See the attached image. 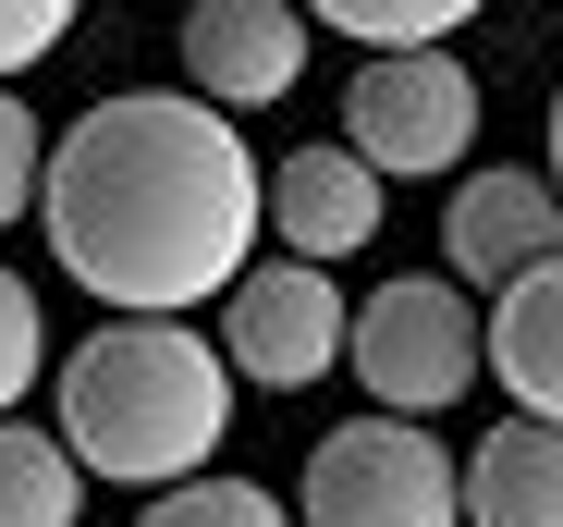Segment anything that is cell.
Segmentation results:
<instances>
[{
  "label": "cell",
  "mask_w": 563,
  "mask_h": 527,
  "mask_svg": "<svg viewBox=\"0 0 563 527\" xmlns=\"http://www.w3.org/2000/svg\"><path fill=\"white\" fill-rule=\"evenodd\" d=\"M37 233L62 257V283L99 295L111 319H184L257 271L269 185H257L245 123H221L184 86H123V99L62 123Z\"/></svg>",
  "instance_id": "obj_1"
},
{
  "label": "cell",
  "mask_w": 563,
  "mask_h": 527,
  "mask_svg": "<svg viewBox=\"0 0 563 527\" xmlns=\"http://www.w3.org/2000/svg\"><path fill=\"white\" fill-rule=\"evenodd\" d=\"M221 429H233V369L184 319H99L62 356V454L86 479L159 503L184 479H221Z\"/></svg>",
  "instance_id": "obj_2"
},
{
  "label": "cell",
  "mask_w": 563,
  "mask_h": 527,
  "mask_svg": "<svg viewBox=\"0 0 563 527\" xmlns=\"http://www.w3.org/2000/svg\"><path fill=\"white\" fill-rule=\"evenodd\" d=\"M355 393L380 405V417H441V405H465L478 393V369H490V319L465 307L441 271H405V283H380L355 307Z\"/></svg>",
  "instance_id": "obj_3"
},
{
  "label": "cell",
  "mask_w": 563,
  "mask_h": 527,
  "mask_svg": "<svg viewBox=\"0 0 563 527\" xmlns=\"http://www.w3.org/2000/svg\"><path fill=\"white\" fill-rule=\"evenodd\" d=\"M453 515H465V479L417 417L331 429L295 479V527H453Z\"/></svg>",
  "instance_id": "obj_4"
},
{
  "label": "cell",
  "mask_w": 563,
  "mask_h": 527,
  "mask_svg": "<svg viewBox=\"0 0 563 527\" xmlns=\"http://www.w3.org/2000/svg\"><path fill=\"white\" fill-rule=\"evenodd\" d=\"M343 147L380 172V185H429L478 147V74L453 50H405V62H355L343 86Z\"/></svg>",
  "instance_id": "obj_5"
},
{
  "label": "cell",
  "mask_w": 563,
  "mask_h": 527,
  "mask_svg": "<svg viewBox=\"0 0 563 527\" xmlns=\"http://www.w3.org/2000/svg\"><path fill=\"white\" fill-rule=\"evenodd\" d=\"M343 343H355V307H343L331 271H307V257H257V271L221 295V369H233V393L245 381L257 393H307V381L343 369Z\"/></svg>",
  "instance_id": "obj_6"
},
{
  "label": "cell",
  "mask_w": 563,
  "mask_h": 527,
  "mask_svg": "<svg viewBox=\"0 0 563 527\" xmlns=\"http://www.w3.org/2000/svg\"><path fill=\"white\" fill-rule=\"evenodd\" d=\"M563 257V197L551 172H465L441 209V283L453 295H515L527 271Z\"/></svg>",
  "instance_id": "obj_7"
},
{
  "label": "cell",
  "mask_w": 563,
  "mask_h": 527,
  "mask_svg": "<svg viewBox=\"0 0 563 527\" xmlns=\"http://www.w3.org/2000/svg\"><path fill=\"white\" fill-rule=\"evenodd\" d=\"M295 74H307V13L295 0H197L184 13V99H209L221 123L295 99Z\"/></svg>",
  "instance_id": "obj_8"
},
{
  "label": "cell",
  "mask_w": 563,
  "mask_h": 527,
  "mask_svg": "<svg viewBox=\"0 0 563 527\" xmlns=\"http://www.w3.org/2000/svg\"><path fill=\"white\" fill-rule=\"evenodd\" d=\"M380 221H393V185H380L343 135H307V147L269 160V233H282V257L331 271V257L380 245Z\"/></svg>",
  "instance_id": "obj_9"
},
{
  "label": "cell",
  "mask_w": 563,
  "mask_h": 527,
  "mask_svg": "<svg viewBox=\"0 0 563 527\" xmlns=\"http://www.w3.org/2000/svg\"><path fill=\"white\" fill-rule=\"evenodd\" d=\"M465 527H563V429L503 417L465 454Z\"/></svg>",
  "instance_id": "obj_10"
},
{
  "label": "cell",
  "mask_w": 563,
  "mask_h": 527,
  "mask_svg": "<svg viewBox=\"0 0 563 527\" xmlns=\"http://www.w3.org/2000/svg\"><path fill=\"white\" fill-rule=\"evenodd\" d=\"M490 381L515 393V417L563 429V257L527 271L515 295H490Z\"/></svg>",
  "instance_id": "obj_11"
},
{
  "label": "cell",
  "mask_w": 563,
  "mask_h": 527,
  "mask_svg": "<svg viewBox=\"0 0 563 527\" xmlns=\"http://www.w3.org/2000/svg\"><path fill=\"white\" fill-rule=\"evenodd\" d=\"M86 515V466L62 454V429L0 417V527H74Z\"/></svg>",
  "instance_id": "obj_12"
},
{
  "label": "cell",
  "mask_w": 563,
  "mask_h": 527,
  "mask_svg": "<svg viewBox=\"0 0 563 527\" xmlns=\"http://www.w3.org/2000/svg\"><path fill=\"white\" fill-rule=\"evenodd\" d=\"M307 25H343V50H367V62H405V50H453L465 0H331Z\"/></svg>",
  "instance_id": "obj_13"
},
{
  "label": "cell",
  "mask_w": 563,
  "mask_h": 527,
  "mask_svg": "<svg viewBox=\"0 0 563 527\" xmlns=\"http://www.w3.org/2000/svg\"><path fill=\"white\" fill-rule=\"evenodd\" d=\"M135 527H295V503L257 491V479H184V491H159Z\"/></svg>",
  "instance_id": "obj_14"
},
{
  "label": "cell",
  "mask_w": 563,
  "mask_h": 527,
  "mask_svg": "<svg viewBox=\"0 0 563 527\" xmlns=\"http://www.w3.org/2000/svg\"><path fill=\"white\" fill-rule=\"evenodd\" d=\"M49 369V319H37V283L25 271H0V417H13Z\"/></svg>",
  "instance_id": "obj_15"
},
{
  "label": "cell",
  "mask_w": 563,
  "mask_h": 527,
  "mask_svg": "<svg viewBox=\"0 0 563 527\" xmlns=\"http://www.w3.org/2000/svg\"><path fill=\"white\" fill-rule=\"evenodd\" d=\"M37 185H49V135H37V111L13 99V86H0V221H25Z\"/></svg>",
  "instance_id": "obj_16"
},
{
  "label": "cell",
  "mask_w": 563,
  "mask_h": 527,
  "mask_svg": "<svg viewBox=\"0 0 563 527\" xmlns=\"http://www.w3.org/2000/svg\"><path fill=\"white\" fill-rule=\"evenodd\" d=\"M62 37H74V0H0V86L37 74Z\"/></svg>",
  "instance_id": "obj_17"
},
{
  "label": "cell",
  "mask_w": 563,
  "mask_h": 527,
  "mask_svg": "<svg viewBox=\"0 0 563 527\" xmlns=\"http://www.w3.org/2000/svg\"><path fill=\"white\" fill-rule=\"evenodd\" d=\"M551 197H563V86H551Z\"/></svg>",
  "instance_id": "obj_18"
}]
</instances>
